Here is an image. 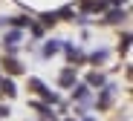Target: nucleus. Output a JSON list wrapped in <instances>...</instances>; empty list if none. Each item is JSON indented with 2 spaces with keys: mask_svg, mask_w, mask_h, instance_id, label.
I'll list each match as a JSON object with an SVG mask.
<instances>
[{
  "mask_svg": "<svg viewBox=\"0 0 133 121\" xmlns=\"http://www.w3.org/2000/svg\"><path fill=\"white\" fill-rule=\"evenodd\" d=\"M0 115H6V110H0Z\"/></svg>",
  "mask_w": 133,
  "mask_h": 121,
  "instance_id": "7ed1b4c3",
  "label": "nucleus"
},
{
  "mask_svg": "<svg viewBox=\"0 0 133 121\" xmlns=\"http://www.w3.org/2000/svg\"><path fill=\"white\" fill-rule=\"evenodd\" d=\"M61 84H72V72H64V75H61Z\"/></svg>",
  "mask_w": 133,
  "mask_h": 121,
  "instance_id": "f03ea898",
  "label": "nucleus"
},
{
  "mask_svg": "<svg viewBox=\"0 0 133 121\" xmlns=\"http://www.w3.org/2000/svg\"><path fill=\"white\" fill-rule=\"evenodd\" d=\"M3 89H6L9 95H15V84H12V81H3Z\"/></svg>",
  "mask_w": 133,
  "mask_h": 121,
  "instance_id": "f257e3e1",
  "label": "nucleus"
}]
</instances>
